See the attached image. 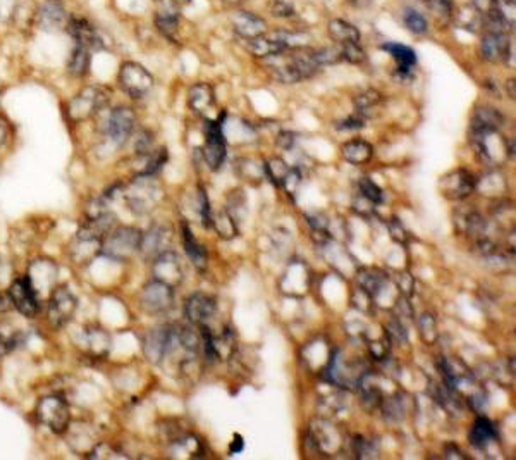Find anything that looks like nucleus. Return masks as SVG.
<instances>
[{"mask_svg": "<svg viewBox=\"0 0 516 460\" xmlns=\"http://www.w3.org/2000/svg\"><path fill=\"white\" fill-rule=\"evenodd\" d=\"M141 236L139 229L131 228V226H121V228L112 229L103 238L102 253L109 259L117 260V262H124L139 250Z\"/></svg>", "mask_w": 516, "mask_h": 460, "instance_id": "obj_1", "label": "nucleus"}, {"mask_svg": "<svg viewBox=\"0 0 516 460\" xmlns=\"http://www.w3.org/2000/svg\"><path fill=\"white\" fill-rule=\"evenodd\" d=\"M109 99L110 92L106 86H86L85 90H81V92L69 102V117H71L72 121H76V123L90 119V117L99 114L100 111L109 104Z\"/></svg>", "mask_w": 516, "mask_h": 460, "instance_id": "obj_2", "label": "nucleus"}, {"mask_svg": "<svg viewBox=\"0 0 516 460\" xmlns=\"http://www.w3.org/2000/svg\"><path fill=\"white\" fill-rule=\"evenodd\" d=\"M37 417L48 430L57 434H62L69 428L71 410H69L68 402L64 399L50 395L40 399V402L37 405Z\"/></svg>", "mask_w": 516, "mask_h": 460, "instance_id": "obj_3", "label": "nucleus"}, {"mask_svg": "<svg viewBox=\"0 0 516 460\" xmlns=\"http://www.w3.org/2000/svg\"><path fill=\"white\" fill-rule=\"evenodd\" d=\"M117 82L123 92H126L132 99H141L152 90L153 76L138 62L128 61L121 66Z\"/></svg>", "mask_w": 516, "mask_h": 460, "instance_id": "obj_4", "label": "nucleus"}, {"mask_svg": "<svg viewBox=\"0 0 516 460\" xmlns=\"http://www.w3.org/2000/svg\"><path fill=\"white\" fill-rule=\"evenodd\" d=\"M159 186L155 184L152 176L139 174L126 191V200L129 209L136 214H146L152 211L153 205L159 200Z\"/></svg>", "mask_w": 516, "mask_h": 460, "instance_id": "obj_5", "label": "nucleus"}, {"mask_svg": "<svg viewBox=\"0 0 516 460\" xmlns=\"http://www.w3.org/2000/svg\"><path fill=\"white\" fill-rule=\"evenodd\" d=\"M222 128H224V124H222L221 119H207V123H205L204 157L208 169L212 171H217L219 167L224 164L226 153H228V148H226V137Z\"/></svg>", "mask_w": 516, "mask_h": 460, "instance_id": "obj_6", "label": "nucleus"}, {"mask_svg": "<svg viewBox=\"0 0 516 460\" xmlns=\"http://www.w3.org/2000/svg\"><path fill=\"white\" fill-rule=\"evenodd\" d=\"M66 30L75 38L76 45H83L86 48H97V50H102V48H106L109 45V40H107L106 35L95 24L90 23L86 17L71 16L68 24H66Z\"/></svg>", "mask_w": 516, "mask_h": 460, "instance_id": "obj_7", "label": "nucleus"}, {"mask_svg": "<svg viewBox=\"0 0 516 460\" xmlns=\"http://www.w3.org/2000/svg\"><path fill=\"white\" fill-rule=\"evenodd\" d=\"M76 309H78V300L75 295L69 291L68 287H59L52 291L48 298V320L54 327H62L72 319Z\"/></svg>", "mask_w": 516, "mask_h": 460, "instance_id": "obj_8", "label": "nucleus"}, {"mask_svg": "<svg viewBox=\"0 0 516 460\" xmlns=\"http://www.w3.org/2000/svg\"><path fill=\"white\" fill-rule=\"evenodd\" d=\"M136 126V114L131 107H116L107 117L106 131L114 145L123 147Z\"/></svg>", "mask_w": 516, "mask_h": 460, "instance_id": "obj_9", "label": "nucleus"}, {"mask_svg": "<svg viewBox=\"0 0 516 460\" xmlns=\"http://www.w3.org/2000/svg\"><path fill=\"white\" fill-rule=\"evenodd\" d=\"M9 298L12 302V305L17 309V312H21L26 317H34L38 309H40L38 294L28 276L16 278L12 281V285L9 288Z\"/></svg>", "mask_w": 516, "mask_h": 460, "instance_id": "obj_10", "label": "nucleus"}, {"mask_svg": "<svg viewBox=\"0 0 516 460\" xmlns=\"http://www.w3.org/2000/svg\"><path fill=\"white\" fill-rule=\"evenodd\" d=\"M442 195L449 200H463V198L470 197L477 186V180L470 171L466 169H455L442 176L441 183Z\"/></svg>", "mask_w": 516, "mask_h": 460, "instance_id": "obj_11", "label": "nucleus"}, {"mask_svg": "<svg viewBox=\"0 0 516 460\" xmlns=\"http://www.w3.org/2000/svg\"><path fill=\"white\" fill-rule=\"evenodd\" d=\"M174 291L169 285L162 281H150L143 287L141 291V307L148 314H160L166 312L172 307Z\"/></svg>", "mask_w": 516, "mask_h": 460, "instance_id": "obj_12", "label": "nucleus"}, {"mask_svg": "<svg viewBox=\"0 0 516 460\" xmlns=\"http://www.w3.org/2000/svg\"><path fill=\"white\" fill-rule=\"evenodd\" d=\"M152 274L153 280L162 281V283L169 285L170 288L177 287L183 281V267H181L177 253L166 250L160 256H157L152 264Z\"/></svg>", "mask_w": 516, "mask_h": 460, "instance_id": "obj_13", "label": "nucleus"}, {"mask_svg": "<svg viewBox=\"0 0 516 460\" xmlns=\"http://www.w3.org/2000/svg\"><path fill=\"white\" fill-rule=\"evenodd\" d=\"M310 438L324 454H336L343 447V434L339 433L337 428L327 421H317L312 428H310Z\"/></svg>", "mask_w": 516, "mask_h": 460, "instance_id": "obj_14", "label": "nucleus"}, {"mask_svg": "<svg viewBox=\"0 0 516 460\" xmlns=\"http://www.w3.org/2000/svg\"><path fill=\"white\" fill-rule=\"evenodd\" d=\"M174 327L170 326H160L153 327L146 333L145 341H143V352L145 357L153 364H160L163 361L167 348H169L170 338H172Z\"/></svg>", "mask_w": 516, "mask_h": 460, "instance_id": "obj_15", "label": "nucleus"}, {"mask_svg": "<svg viewBox=\"0 0 516 460\" xmlns=\"http://www.w3.org/2000/svg\"><path fill=\"white\" fill-rule=\"evenodd\" d=\"M69 21V14L61 0H45L37 14L38 28L43 31H57L66 28Z\"/></svg>", "mask_w": 516, "mask_h": 460, "instance_id": "obj_16", "label": "nucleus"}, {"mask_svg": "<svg viewBox=\"0 0 516 460\" xmlns=\"http://www.w3.org/2000/svg\"><path fill=\"white\" fill-rule=\"evenodd\" d=\"M215 310H217L215 300L205 294H193L186 300V305H184L186 317L197 326L207 324L214 317Z\"/></svg>", "mask_w": 516, "mask_h": 460, "instance_id": "obj_17", "label": "nucleus"}, {"mask_svg": "<svg viewBox=\"0 0 516 460\" xmlns=\"http://www.w3.org/2000/svg\"><path fill=\"white\" fill-rule=\"evenodd\" d=\"M170 240H172V231L166 226H153L150 228V231L146 235L141 236V245L139 250L143 252L145 257H153L160 256L162 252H166L167 247H169Z\"/></svg>", "mask_w": 516, "mask_h": 460, "instance_id": "obj_18", "label": "nucleus"}, {"mask_svg": "<svg viewBox=\"0 0 516 460\" xmlns=\"http://www.w3.org/2000/svg\"><path fill=\"white\" fill-rule=\"evenodd\" d=\"M188 106L198 116L207 117L215 107V93L208 83H197L188 93Z\"/></svg>", "mask_w": 516, "mask_h": 460, "instance_id": "obj_19", "label": "nucleus"}, {"mask_svg": "<svg viewBox=\"0 0 516 460\" xmlns=\"http://www.w3.org/2000/svg\"><path fill=\"white\" fill-rule=\"evenodd\" d=\"M231 24L232 30L239 35V37L246 38V40H252V38L260 37L265 33V23L261 17H258L257 14L246 12V10H238L231 16Z\"/></svg>", "mask_w": 516, "mask_h": 460, "instance_id": "obj_20", "label": "nucleus"}, {"mask_svg": "<svg viewBox=\"0 0 516 460\" xmlns=\"http://www.w3.org/2000/svg\"><path fill=\"white\" fill-rule=\"evenodd\" d=\"M504 124V116L499 111L493 109V107H480L477 109L475 116L472 121V135L489 133V131H499V128Z\"/></svg>", "mask_w": 516, "mask_h": 460, "instance_id": "obj_21", "label": "nucleus"}, {"mask_svg": "<svg viewBox=\"0 0 516 460\" xmlns=\"http://www.w3.org/2000/svg\"><path fill=\"white\" fill-rule=\"evenodd\" d=\"M510 41H508L506 35L501 33H490L486 31L482 38V44H480V54L486 61L489 62H497L501 59H504V55L510 50Z\"/></svg>", "mask_w": 516, "mask_h": 460, "instance_id": "obj_22", "label": "nucleus"}, {"mask_svg": "<svg viewBox=\"0 0 516 460\" xmlns=\"http://www.w3.org/2000/svg\"><path fill=\"white\" fill-rule=\"evenodd\" d=\"M470 445L477 450H484L489 447L494 440H496V428H494L493 421L487 419L486 416H480L479 419L473 423L472 431L468 434Z\"/></svg>", "mask_w": 516, "mask_h": 460, "instance_id": "obj_23", "label": "nucleus"}, {"mask_svg": "<svg viewBox=\"0 0 516 460\" xmlns=\"http://www.w3.org/2000/svg\"><path fill=\"white\" fill-rule=\"evenodd\" d=\"M85 343L88 347V352L95 357H106L112 345V338L103 327L100 326H88L83 333Z\"/></svg>", "mask_w": 516, "mask_h": 460, "instance_id": "obj_24", "label": "nucleus"}, {"mask_svg": "<svg viewBox=\"0 0 516 460\" xmlns=\"http://www.w3.org/2000/svg\"><path fill=\"white\" fill-rule=\"evenodd\" d=\"M384 95L379 93L377 90H367L355 97V109L360 117H375L381 114V109L384 107Z\"/></svg>", "mask_w": 516, "mask_h": 460, "instance_id": "obj_25", "label": "nucleus"}, {"mask_svg": "<svg viewBox=\"0 0 516 460\" xmlns=\"http://www.w3.org/2000/svg\"><path fill=\"white\" fill-rule=\"evenodd\" d=\"M387 283H389V278L379 269H364L358 276V288H361L365 294L370 295L374 302L377 300V297L382 294Z\"/></svg>", "mask_w": 516, "mask_h": 460, "instance_id": "obj_26", "label": "nucleus"}, {"mask_svg": "<svg viewBox=\"0 0 516 460\" xmlns=\"http://www.w3.org/2000/svg\"><path fill=\"white\" fill-rule=\"evenodd\" d=\"M102 240L88 238V236H76V242L72 245L71 256L78 264H90V260L102 252Z\"/></svg>", "mask_w": 516, "mask_h": 460, "instance_id": "obj_27", "label": "nucleus"}, {"mask_svg": "<svg viewBox=\"0 0 516 460\" xmlns=\"http://www.w3.org/2000/svg\"><path fill=\"white\" fill-rule=\"evenodd\" d=\"M341 153H343L344 160L360 166V164L368 162V160L374 157V147H372L368 142L357 138V140H351L348 142V144H344L343 148H341Z\"/></svg>", "mask_w": 516, "mask_h": 460, "instance_id": "obj_28", "label": "nucleus"}, {"mask_svg": "<svg viewBox=\"0 0 516 460\" xmlns=\"http://www.w3.org/2000/svg\"><path fill=\"white\" fill-rule=\"evenodd\" d=\"M327 31H329L330 38L337 41L339 45L344 44H358L360 41V31L355 28L353 24L343 19H333L327 24Z\"/></svg>", "mask_w": 516, "mask_h": 460, "instance_id": "obj_29", "label": "nucleus"}, {"mask_svg": "<svg viewBox=\"0 0 516 460\" xmlns=\"http://www.w3.org/2000/svg\"><path fill=\"white\" fill-rule=\"evenodd\" d=\"M90 64H92L90 48L83 47V45H76L68 61L69 75L75 76V78H85L90 73Z\"/></svg>", "mask_w": 516, "mask_h": 460, "instance_id": "obj_30", "label": "nucleus"}, {"mask_svg": "<svg viewBox=\"0 0 516 460\" xmlns=\"http://www.w3.org/2000/svg\"><path fill=\"white\" fill-rule=\"evenodd\" d=\"M248 48L253 55L257 57H274V55L282 54V50L286 48V44L281 40V38H267L264 35L260 37L252 38L248 40Z\"/></svg>", "mask_w": 516, "mask_h": 460, "instance_id": "obj_31", "label": "nucleus"}, {"mask_svg": "<svg viewBox=\"0 0 516 460\" xmlns=\"http://www.w3.org/2000/svg\"><path fill=\"white\" fill-rule=\"evenodd\" d=\"M382 50L389 52L394 57V61L397 62V71L401 75H408L410 69L413 68L415 62H417V54L411 50L410 47L401 44H384L382 45Z\"/></svg>", "mask_w": 516, "mask_h": 460, "instance_id": "obj_32", "label": "nucleus"}, {"mask_svg": "<svg viewBox=\"0 0 516 460\" xmlns=\"http://www.w3.org/2000/svg\"><path fill=\"white\" fill-rule=\"evenodd\" d=\"M183 240H184V249H186L188 257L191 259L193 266L198 271H204L207 267V252H205L204 247L198 243V240L195 238L193 233L190 231L186 224L183 226Z\"/></svg>", "mask_w": 516, "mask_h": 460, "instance_id": "obj_33", "label": "nucleus"}, {"mask_svg": "<svg viewBox=\"0 0 516 460\" xmlns=\"http://www.w3.org/2000/svg\"><path fill=\"white\" fill-rule=\"evenodd\" d=\"M21 343H23V333L7 320L0 323V355L16 350Z\"/></svg>", "mask_w": 516, "mask_h": 460, "instance_id": "obj_34", "label": "nucleus"}, {"mask_svg": "<svg viewBox=\"0 0 516 460\" xmlns=\"http://www.w3.org/2000/svg\"><path fill=\"white\" fill-rule=\"evenodd\" d=\"M155 24L163 37L174 40V35H176L177 26H179V14H177L176 9L166 7L163 10H159V12H157Z\"/></svg>", "mask_w": 516, "mask_h": 460, "instance_id": "obj_35", "label": "nucleus"}, {"mask_svg": "<svg viewBox=\"0 0 516 460\" xmlns=\"http://www.w3.org/2000/svg\"><path fill=\"white\" fill-rule=\"evenodd\" d=\"M212 226L217 229L219 236H222V238H232V236L238 235L235 218L228 211H221L215 215L212 214Z\"/></svg>", "mask_w": 516, "mask_h": 460, "instance_id": "obj_36", "label": "nucleus"}, {"mask_svg": "<svg viewBox=\"0 0 516 460\" xmlns=\"http://www.w3.org/2000/svg\"><path fill=\"white\" fill-rule=\"evenodd\" d=\"M418 329H420L421 340L427 345H434L439 340L437 333V323H435L434 316L432 314H424L418 320Z\"/></svg>", "mask_w": 516, "mask_h": 460, "instance_id": "obj_37", "label": "nucleus"}, {"mask_svg": "<svg viewBox=\"0 0 516 460\" xmlns=\"http://www.w3.org/2000/svg\"><path fill=\"white\" fill-rule=\"evenodd\" d=\"M456 21H458V24L463 30L470 31H477V28L482 23L480 14L477 12L475 9H472V7H462V9L458 10V14H456Z\"/></svg>", "mask_w": 516, "mask_h": 460, "instance_id": "obj_38", "label": "nucleus"}, {"mask_svg": "<svg viewBox=\"0 0 516 460\" xmlns=\"http://www.w3.org/2000/svg\"><path fill=\"white\" fill-rule=\"evenodd\" d=\"M358 190H360L361 197H365L367 200H370L372 204H382L384 200V191L377 186L372 180L368 178H361L360 183H358Z\"/></svg>", "mask_w": 516, "mask_h": 460, "instance_id": "obj_39", "label": "nucleus"}, {"mask_svg": "<svg viewBox=\"0 0 516 460\" xmlns=\"http://www.w3.org/2000/svg\"><path fill=\"white\" fill-rule=\"evenodd\" d=\"M272 71H274V76L282 83H296L299 82V75L296 73L295 66H292L291 59L284 62H279V64L272 66Z\"/></svg>", "mask_w": 516, "mask_h": 460, "instance_id": "obj_40", "label": "nucleus"}, {"mask_svg": "<svg viewBox=\"0 0 516 460\" xmlns=\"http://www.w3.org/2000/svg\"><path fill=\"white\" fill-rule=\"evenodd\" d=\"M404 24H406L408 30L415 35H424V33H427V30H428L427 19H425L420 12L411 10V9L406 10V14H404Z\"/></svg>", "mask_w": 516, "mask_h": 460, "instance_id": "obj_41", "label": "nucleus"}, {"mask_svg": "<svg viewBox=\"0 0 516 460\" xmlns=\"http://www.w3.org/2000/svg\"><path fill=\"white\" fill-rule=\"evenodd\" d=\"M289 171V166L282 159H272L265 164V174L272 180L274 184H281L282 178L286 176V173Z\"/></svg>", "mask_w": 516, "mask_h": 460, "instance_id": "obj_42", "label": "nucleus"}, {"mask_svg": "<svg viewBox=\"0 0 516 460\" xmlns=\"http://www.w3.org/2000/svg\"><path fill=\"white\" fill-rule=\"evenodd\" d=\"M341 57L351 64H361L365 61V52L358 44H344L341 45Z\"/></svg>", "mask_w": 516, "mask_h": 460, "instance_id": "obj_43", "label": "nucleus"}, {"mask_svg": "<svg viewBox=\"0 0 516 460\" xmlns=\"http://www.w3.org/2000/svg\"><path fill=\"white\" fill-rule=\"evenodd\" d=\"M313 57L315 61L319 62V66L322 64H334V62L341 61V48L336 47H326V48H319V50H313Z\"/></svg>", "mask_w": 516, "mask_h": 460, "instance_id": "obj_44", "label": "nucleus"}, {"mask_svg": "<svg viewBox=\"0 0 516 460\" xmlns=\"http://www.w3.org/2000/svg\"><path fill=\"white\" fill-rule=\"evenodd\" d=\"M353 452L358 459H370L375 457V448L372 445L370 440H365L364 437H357L353 441Z\"/></svg>", "mask_w": 516, "mask_h": 460, "instance_id": "obj_45", "label": "nucleus"}, {"mask_svg": "<svg viewBox=\"0 0 516 460\" xmlns=\"http://www.w3.org/2000/svg\"><path fill=\"white\" fill-rule=\"evenodd\" d=\"M281 184L286 188L288 195H295V191L298 190V186L301 184V173H299L298 167H289L286 176L282 178Z\"/></svg>", "mask_w": 516, "mask_h": 460, "instance_id": "obj_46", "label": "nucleus"}, {"mask_svg": "<svg viewBox=\"0 0 516 460\" xmlns=\"http://www.w3.org/2000/svg\"><path fill=\"white\" fill-rule=\"evenodd\" d=\"M88 459H126V455H123L121 452H117L114 447H109L106 443H100L93 448V452H90L86 455Z\"/></svg>", "mask_w": 516, "mask_h": 460, "instance_id": "obj_47", "label": "nucleus"}, {"mask_svg": "<svg viewBox=\"0 0 516 460\" xmlns=\"http://www.w3.org/2000/svg\"><path fill=\"white\" fill-rule=\"evenodd\" d=\"M270 12L275 17H291L295 14V7L286 0H272Z\"/></svg>", "mask_w": 516, "mask_h": 460, "instance_id": "obj_48", "label": "nucleus"}, {"mask_svg": "<svg viewBox=\"0 0 516 460\" xmlns=\"http://www.w3.org/2000/svg\"><path fill=\"white\" fill-rule=\"evenodd\" d=\"M386 334H387V338L393 341H406V331H404L403 324H401L399 319H394L393 323L387 326Z\"/></svg>", "mask_w": 516, "mask_h": 460, "instance_id": "obj_49", "label": "nucleus"}, {"mask_svg": "<svg viewBox=\"0 0 516 460\" xmlns=\"http://www.w3.org/2000/svg\"><path fill=\"white\" fill-rule=\"evenodd\" d=\"M473 9L484 17L499 9V2L497 0H473Z\"/></svg>", "mask_w": 516, "mask_h": 460, "instance_id": "obj_50", "label": "nucleus"}, {"mask_svg": "<svg viewBox=\"0 0 516 460\" xmlns=\"http://www.w3.org/2000/svg\"><path fill=\"white\" fill-rule=\"evenodd\" d=\"M337 130H344V131H353V130H361L364 128V117H360L357 114V116H351V117H346L344 121H341V123L336 124Z\"/></svg>", "mask_w": 516, "mask_h": 460, "instance_id": "obj_51", "label": "nucleus"}, {"mask_svg": "<svg viewBox=\"0 0 516 460\" xmlns=\"http://www.w3.org/2000/svg\"><path fill=\"white\" fill-rule=\"evenodd\" d=\"M468 403L473 410H477V412H484L487 407L486 393L480 392V390L479 392H473L472 395H468Z\"/></svg>", "mask_w": 516, "mask_h": 460, "instance_id": "obj_52", "label": "nucleus"}, {"mask_svg": "<svg viewBox=\"0 0 516 460\" xmlns=\"http://www.w3.org/2000/svg\"><path fill=\"white\" fill-rule=\"evenodd\" d=\"M387 228H389V233L393 235L394 240H397V242H401V243L406 242L408 233H406V229L403 228V224L397 221V219H390L389 224H387Z\"/></svg>", "mask_w": 516, "mask_h": 460, "instance_id": "obj_53", "label": "nucleus"}, {"mask_svg": "<svg viewBox=\"0 0 516 460\" xmlns=\"http://www.w3.org/2000/svg\"><path fill=\"white\" fill-rule=\"evenodd\" d=\"M387 352H389V348H387L384 341H374V343H370V354L377 361H384Z\"/></svg>", "mask_w": 516, "mask_h": 460, "instance_id": "obj_54", "label": "nucleus"}, {"mask_svg": "<svg viewBox=\"0 0 516 460\" xmlns=\"http://www.w3.org/2000/svg\"><path fill=\"white\" fill-rule=\"evenodd\" d=\"M14 7H16V0H0V16L14 12Z\"/></svg>", "mask_w": 516, "mask_h": 460, "instance_id": "obj_55", "label": "nucleus"}, {"mask_svg": "<svg viewBox=\"0 0 516 460\" xmlns=\"http://www.w3.org/2000/svg\"><path fill=\"white\" fill-rule=\"evenodd\" d=\"M243 447H245V443H243L241 434H235V440H232L231 448H229V452H231V455L239 454V452H243Z\"/></svg>", "mask_w": 516, "mask_h": 460, "instance_id": "obj_56", "label": "nucleus"}, {"mask_svg": "<svg viewBox=\"0 0 516 460\" xmlns=\"http://www.w3.org/2000/svg\"><path fill=\"white\" fill-rule=\"evenodd\" d=\"M292 142H295V135H292V133H281L277 138V144L284 148L291 147Z\"/></svg>", "mask_w": 516, "mask_h": 460, "instance_id": "obj_57", "label": "nucleus"}, {"mask_svg": "<svg viewBox=\"0 0 516 460\" xmlns=\"http://www.w3.org/2000/svg\"><path fill=\"white\" fill-rule=\"evenodd\" d=\"M446 459H466V457L463 455V452L458 450V447H455V445H448V447H446Z\"/></svg>", "mask_w": 516, "mask_h": 460, "instance_id": "obj_58", "label": "nucleus"}, {"mask_svg": "<svg viewBox=\"0 0 516 460\" xmlns=\"http://www.w3.org/2000/svg\"><path fill=\"white\" fill-rule=\"evenodd\" d=\"M6 140H7V128H6V124L0 121V147L6 144Z\"/></svg>", "mask_w": 516, "mask_h": 460, "instance_id": "obj_59", "label": "nucleus"}, {"mask_svg": "<svg viewBox=\"0 0 516 460\" xmlns=\"http://www.w3.org/2000/svg\"><path fill=\"white\" fill-rule=\"evenodd\" d=\"M351 3H353V6H357V7H365V6H368V3H370V0H351Z\"/></svg>", "mask_w": 516, "mask_h": 460, "instance_id": "obj_60", "label": "nucleus"}, {"mask_svg": "<svg viewBox=\"0 0 516 460\" xmlns=\"http://www.w3.org/2000/svg\"><path fill=\"white\" fill-rule=\"evenodd\" d=\"M222 2H226V3H239V2H243V0H222Z\"/></svg>", "mask_w": 516, "mask_h": 460, "instance_id": "obj_61", "label": "nucleus"}]
</instances>
